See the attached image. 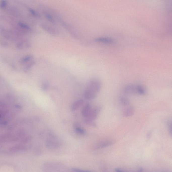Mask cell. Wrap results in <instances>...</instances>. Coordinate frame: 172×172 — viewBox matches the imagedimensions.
<instances>
[{
	"label": "cell",
	"mask_w": 172,
	"mask_h": 172,
	"mask_svg": "<svg viewBox=\"0 0 172 172\" xmlns=\"http://www.w3.org/2000/svg\"><path fill=\"white\" fill-rule=\"evenodd\" d=\"M46 145L49 148L56 149L59 147L60 142L58 139L53 135H50L47 140Z\"/></svg>",
	"instance_id": "1"
},
{
	"label": "cell",
	"mask_w": 172,
	"mask_h": 172,
	"mask_svg": "<svg viewBox=\"0 0 172 172\" xmlns=\"http://www.w3.org/2000/svg\"><path fill=\"white\" fill-rule=\"evenodd\" d=\"M41 27L44 30L48 33L53 35H57L59 33L58 30L51 25L46 23H42L41 24Z\"/></svg>",
	"instance_id": "2"
},
{
	"label": "cell",
	"mask_w": 172,
	"mask_h": 172,
	"mask_svg": "<svg viewBox=\"0 0 172 172\" xmlns=\"http://www.w3.org/2000/svg\"><path fill=\"white\" fill-rule=\"evenodd\" d=\"M101 87L100 83L98 81L92 80L90 82L87 88L92 90L97 94L100 91Z\"/></svg>",
	"instance_id": "3"
},
{
	"label": "cell",
	"mask_w": 172,
	"mask_h": 172,
	"mask_svg": "<svg viewBox=\"0 0 172 172\" xmlns=\"http://www.w3.org/2000/svg\"><path fill=\"white\" fill-rule=\"evenodd\" d=\"M102 107L100 106H98L92 109L89 115L87 118L89 119L92 120H94L97 118L99 114L102 110Z\"/></svg>",
	"instance_id": "4"
},
{
	"label": "cell",
	"mask_w": 172,
	"mask_h": 172,
	"mask_svg": "<svg viewBox=\"0 0 172 172\" xmlns=\"http://www.w3.org/2000/svg\"><path fill=\"white\" fill-rule=\"evenodd\" d=\"M31 43L29 40L27 39L22 40L17 43L16 45V48L18 49L24 50L30 47Z\"/></svg>",
	"instance_id": "5"
},
{
	"label": "cell",
	"mask_w": 172,
	"mask_h": 172,
	"mask_svg": "<svg viewBox=\"0 0 172 172\" xmlns=\"http://www.w3.org/2000/svg\"><path fill=\"white\" fill-rule=\"evenodd\" d=\"M124 92L127 94H137L136 85L130 84L125 86L123 89Z\"/></svg>",
	"instance_id": "6"
},
{
	"label": "cell",
	"mask_w": 172,
	"mask_h": 172,
	"mask_svg": "<svg viewBox=\"0 0 172 172\" xmlns=\"http://www.w3.org/2000/svg\"><path fill=\"white\" fill-rule=\"evenodd\" d=\"M97 94L95 92L87 88L84 93V96L86 99L92 100L96 98Z\"/></svg>",
	"instance_id": "7"
},
{
	"label": "cell",
	"mask_w": 172,
	"mask_h": 172,
	"mask_svg": "<svg viewBox=\"0 0 172 172\" xmlns=\"http://www.w3.org/2000/svg\"><path fill=\"white\" fill-rule=\"evenodd\" d=\"M43 14L45 18L50 22L53 24L56 23V21L54 16L51 13L45 11L43 12Z\"/></svg>",
	"instance_id": "8"
},
{
	"label": "cell",
	"mask_w": 172,
	"mask_h": 172,
	"mask_svg": "<svg viewBox=\"0 0 172 172\" xmlns=\"http://www.w3.org/2000/svg\"><path fill=\"white\" fill-rule=\"evenodd\" d=\"M91 106L89 104H87L83 108L82 110V114L85 118L88 116L92 110Z\"/></svg>",
	"instance_id": "9"
},
{
	"label": "cell",
	"mask_w": 172,
	"mask_h": 172,
	"mask_svg": "<svg viewBox=\"0 0 172 172\" xmlns=\"http://www.w3.org/2000/svg\"><path fill=\"white\" fill-rule=\"evenodd\" d=\"M33 58V57L31 55H26L21 58L19 61V62L21 65L26 64L32 60Z\"/></svg>",
	"instance_id": "10"
},
{
	"label": "cell",
	"mask_w": 172,
	"mask_h": 172,
	"mask_svg": "<svg viewBox=\"0 0 172 172\" xmlns=\"http://www.w3.org/2000/svg\"><path fill=\"white\" fill-rule=\"evenodd\" d=\"M135 112V108L131 106L127 108L124 110L123 115L124 117H128L133 115Z\"/></svg>",
	"instance_id": "11"
},
{
	"label": "cell",
	"mask_w": 172,
	"mask_h": 172,
	"mask_svg": "<svg viewBox=\"0 0 172 172\" xmlns=\"http://www.w3.org/2000/svg\"><path fill=\"white\" fill-rule=\"evenodd\" d=\"M74 127L76 133L81 135H84L86 134L85 131L82 127L79 124L75 123L74 124Z\"/></svg>",
	"instance_id": "12"
},
{
	"label": "cell",
	"mask_w": 172,
	"mask_h": 172,
	"mask_svg": "<svg viewBox=\"0 0 172 172\" xmlns=\"http://www.w3.org/2000/svg\"><path fill=\"white\" fill-rule=\"evenodd\" d=\"M84 103V101L83 99H79L76 101L72 105V110L73 111H75L78 109Z\"/></svg>",
	"instance_id": "13"
},
{
	"label": "cell",
	"mask_w": 172,
	"mask_h": 172,
	"mask_svg": "<svg viewBox=\"0 0 172 172\" xmlns=\"http://www.w3.org/2000/svg\"><path fill=\"white\" fill-rule=\"evenodd\" d=\"M137 94L141 95H144L146 93V91L143 86L141 85H136Z\"/></svg>",
	"instance_id": "14"
},
{
	"label": "cell",
	"mask_w": 172,
	"mask_h": 172,
	"mask_svg": "<svg viewBox=\"0 0 172 172\" xmlns=\"http://www.w3.org/2000/svg\"><path fill=\"white\" fill-rule=\"evenodd\" d=\"M96 41L99 42L104 43H112L113 42V40L112 39L109 38L100 37L96 39Z\"/></svg>",
	"instance_id": "15"
},
{
	"label": "cell",
	"mask_w": 172,
	"mask_h": 172,
	"mask_svg": "<svg viewBox=\"0 0 172 172\" xmlns=\"http://www.w3.org/2000/svg\"><path fill=\"white\" fill-rule=\"evenodd\" d=\"M119 101L120 103L124 106H127L130 104V102L128 99L126 97L121 96L120 97Z\"/></svg>",
	"instance_id": "16"
},
{
	"label": "cell",
	"mask_w": 172,
	"mask_h": 172,
	"mask_svg": "<svg viewBox=\"0 0 172 172\" xmlns=\"http://www.w3.org/2000/svg\"><path fill=\"white\" fill-rule=\"evenodd\" d=\"M18 26L22 29L27 31H30L31 30V28L29 26L25 23L19 22L18 23Z\"/></svg>",
	"instance_id": "17"
},
{
	"label": "cell",
	"mask_w": 172,
	"mask_h": 172,
	"mask_svg": "<svg viewBox=\"0 0 172 172\" xmlns=\"http://www.w3.org/2000/svg\"><path fill=\"white\" fill-rule=\"evenodd\" d=\"M112 144V142L111 141H107L102 142L99 144L97 146V148H101L106 147Z\"/></svg>",
	"instance_id": "18"
},
{
	"label": "cell",
	"mask_w": 172,
	"mask_h": 172,
	"mask_svg": "<svg viewBox=\"0 0 172 172\" xmlns=\"http://www.w3.org/2000/svg\"><path fill=\"white\" fill-rule=\"evenodd\" d=\"M84 122L87 125L92 127L96 128L97 127L96 123H95L93 120H92L87 118H85L84 120Z\"/></svg>",
	"instance_id": "19"
},
{
	"label": "cell",
	"mask_w": 172,
	"mask_h": 172,
	"mask_svg": "<svg viewBox=\"0 0 172 172\" xmlns=\"http://www.w3.org/2000/svg\"><path fill=\"white\" fill-rule=\"evenodd\" d=\"M28 11L30 13L31 15L33 17H34L35 18H39L40 17V15L39 13L37 12L35 10L29 7L28 8Z\"/></svg>",
	"instance_id": "20"
},
{
	"label": "cell",
	"mask_w": 172,
	"mask_h": 172,
	"mask_svg": "<svg viewBox=\"0 0 172 172\" xmlns=\"http://www.w3.org/2000/svg\"><path fill=\"white\" fill-rule=\"evenodd\" d=\"M35 63V61L32 60L29 62L27 64H26V65L25 66V68H24V71H27L29 70L34 65Z\"/></svg>",
	"instance_id": "21"
},
{
	"label": "cell",
	"mask_w": 172,
	"mask_h": 172,
	"mask_svg": "<svg viewBox=\"0 0 172 172\" xmlns=\"http://www.w3.org/2000/svg\"><path fill=\"white\" fill-rule=\"evenodd\" d=\"M167 127L170 134L172 136V119L169 120L168 122Z\"/></svg>",
	"instance_id": "22"
},
{
	"label": "cell",
	"mask_w": 172,
	"mask_h": 172,
	"mask_svg": "<svg viewBox=\"0 0 172 172\" xmlns=\"http://www.w3.org/2000/svg\"><path fill=\"white\" fill-rule=\"evenodd\" d=\"M7 6V3L6 1H2L1 2V4H0L1 8L4 9L6 8Z\"/></svg>",
	"instance_id": "23"
},
{
	"label": "cell",
	"mask_w": 172,
	"mask_h": 172,
	"mask_svg": "<svg viewBox=\"0 0 172 172\" xmlns=\"http://www.w3.org/2000/svg\"><path fill=\"white\" fill-rule=\"evenodd\" d=\"M115 171L116 172H123L121 170L118 168L116 169H115Z\"/></svg>",
	"instance_id": "24"
}]
</instances>
